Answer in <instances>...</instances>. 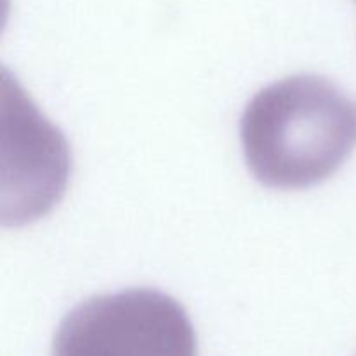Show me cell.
I'll return each instance as SVG.
<instances>
[{"mask_svg": "<svg viewBox=\"0 0 356 356\" xmlns=\"http://www.w3.org/2000/svg\"><path fill=\"white\" fill-rule=\"evenodd\" d=\"M240 136L247 165L261 183L299 190L339 169L356 139V113L327 79L296 75L254 96Z\"/></svg>", "mask_w": 356, "mask_h": 356, "instance_id": "6da1fadb", "label": "cell"}, {"mask_svg": "<svg viewBox=\"0 0 356 356\" xmlns=\"http://www.w3.org/2000/svg\"><path fill=\"white\" fill-rule=\"evenodd\" d=\"M52 356H197L183 306L153 289L87 299L59 323Z\"/></svg>", "mask_w": 356, "mask_h": 356, "instance_id": "7a4b0ae2", "label": "cell"}]
</instances>
